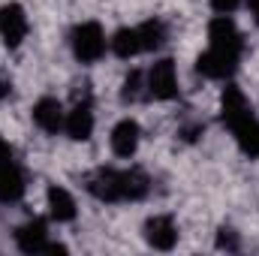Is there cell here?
<instances>
[{"instance_id":"obj_22","label":"cell","mask_w":259,"mask_h":256,"mask_svg":"<svg viewBox=\"0 0 259 256\" xmlns=\"http://www.w3.org/2000/svg\"><path fill=\"white\" fill-rule=\"evenodd\" d=\"M9 97H12V78L0 72V100H9Z\"/></svg>"},{"instance_id":"obj_17","label":"cell","mask_w":259,"mask_h":256,"mask_svg":"<svg viewBox=\"0 0 259 256\" xmlns=\"http://www.w3.org/2000/svg\"><path fill=\"white\" fill-rule=\"evenodd\" d=\"M232 136H235L241 154H247V157H259V118L256 115L247 118V121H241L238 127L232 130Z\"/></svg>"},{"instance_id":"obj_13","label":"cell","mask_w":259,"mask_h":256,"mask_svg":"<svg viewBox=\"0 0 259 256\" xmlns=\"http://www.w3.org/2000/svg\"><path fill=\"white\" fill-rule=\"evenodd\" d=\"M46 208H49V217L55 220V223H72L75 217H78V202H75V196L61 187V184H52L49 190H46Z\"/></svg>"},{"instance_id":"obj_2","label":"cell","mask_w":259,"mask_h":256,"mask_svg":"<svg viewBox=\"0 0 259 256\" xmlns=\"http://www.w3.org/2000/svg\"><path fill=\"white\" fill-rule=\"evenodd\" d=\"M69 52L78 64L91 66V64H100L103 55L109 52V36L103 30V24L97 21H78L72 24L69 30Z\"/></svg>"},{"instance_id":"obj_3","label":"cell","mask_w":259,"mask_h":256,"mask_svg":"<svg viewBox=\"0 0 259 256\" xmlns=\"http://www.w3.org/2000/svg\"><path fill=\"white\" fill-rule=\"evenodd\" d=\"M145 94L148 100H157V103H169L181 94L178 66L172 58H160L145 69Z\"/></svg>"},{"instance_id":"obj_9","label":"cell","mask_w":259,"mask_h":256,"mask_svg":"<svg viewBox=\"0 0 259 256\" xmlns=\"http://www.w3.org/2000/svg\"><path fill=\"white\" fill-rule=\"evenodd\" d=\"M30 118L46 136H58V133H64L66 109L58 97H39L30 109Z\"/></svg>"},{"instance_id":"obj_7","label":"cell","mask_w":259,"mask_h":256,"mask_svg":"<svg viewBox=\"0 0 259 256\" xmlns=\"http://www.w3.org/2000/svg\"><path fill=\"white\" fill-rule=\"evenodd\" d=\"M142 235H145L148 247H154V250H172L178 244V238H181V229H178V223H175L172 214H151L145 220Z\"/></svg>"},{"instance_id":"obj_4","label":"cell","mask_w":259,"mask_h":256,"mask_svg":"<svg viewBox=\"0 0 259 256\" xmlns=\"http://www.w3.org/2000/svg\"><path fill=\"white\" fill-rule=\"evenodd\" d=\"M208 49L241 61V55H244V33L238 30L232 15H214L208 21Z\"/></svg>"},{"instance_id":"obj_14","label":"cell","mask_w":259,"mask_h":256,"mask_svg":"<svg viewBox=\"0 0 259 256\" xmlns=\"http://www.w3.org/2000/svg\"><path fill=\"white\" fill-rule=\"evenodd\" d=\"M24 193H27V175H24L21 163L15 160L12 166H6L0 172V202L3 205H15V202H21Z\"/></svg>"},{"instance_id":"obj_6","label":"cell","mask_w":259,"mask_h":256,"mask_svg":"<svg viewBox=\"0 0 259 256\" xmlns=\"http://www.w3.org/2000/svg\"><path fill=\"white\" fill-rule=\"evenodd\" d=\"M97 118H94V106H91V94L75 97V103L66 109V121H64V133L72 142H88L94 136Z\"/></svg>"},{"instance_id":"obj_1","label":"cell","mask_w":259,"mask_h":256,"mask_svg":"<svg viewBox=\"0 0 259 256\" xmlns=\"http://www.w3.org/2000/svg\"><path fill=\"white\" fill-rule=\"evenodd\" d=\"M84 190L91 193L97 202L106 205H118V202H142L151 193V178L130 166V169H118V166H100L84 178Z\"/></svg>"},{"instance_id":"obj_18","label":"cell","mask_w":259,"mask_h":256,"mask_svg":"<svg viewBox=\"0 0 259 256\" xmlns=\"http://www.w3.org/2000/svg\"><path fill=\"white\" fill-rule=\"evenodd\" d=\"M121 100L124 103H139V100H148L145 94V72L142 69H130L121 81Z\"/></svg>"},{"instance_id":"obj_23","label":"cell","mask_w":259,"mask_h":256,"mask_svg":"<svg viewBox=\"0 0 259 256\" xmlns=\"http://www.w3.org/2000/svg\"><path fill=\"white\" fill-rule=\"evenodd\" d=\"M244 6H247V12H250V21L259 27V0H244Z\"/></svg>"},{"instance_id":"obj_15","label":"cell","mask_w":259,"mask_h":256,"mask_svg":"<svg viewBox=\"0 0 259 256\" xmlns=\"http://www.w3.org/2000/svg\"><path fill=\"white\" fill-rule=\"evenodd\" d=\"M139 30V42H142V55L160 52L169 42V24L163 18H145L142 24H136Z\"/></svg>"},{"instance_id":"obj_20","label":"cell","mask_w":259,"mask_h":256,"mask_svg":"<svg viewBox=\"0 0 259 256\" xmlns=\"http://www.w3.org/2000/svg\"><path fill=\"white\" fill-rule=\"evenodd\" d=\"M208 3H211V9H214L217 15H232L244 0H208Z\"/></svg>"},{"instance_id":"obj_8","label":"cell","mask_w":259,"mask_h":256,"mask_svg":"<svg viewBox=\"0 0 259 256\" xmlns=\"http://www.w3.org/2000/svg\"><path fill=\"white\" fill-rule=\"evenodd\" d=\"M139 145H142V127H139L136 118H121L112 127V133H109V148L121 160H133L136 151H139Z\"/></svg>"},{"instance_id":"obj_16","label":"cell","mask_w":259,"mask_h":256,"mask_svg":"<svg viewBox=\"0 0 259 256\" xmlns=\"http://www.w3.org/2000/svg\"><path fill=\"white\" fill-rule=\"evenodd\" d=\"M109 52L121 61H133L142 55V42H139V30L136 24L133 27H118L112 36H109Z\"/></svg>"},{"instance_id":"obj_11","label":"cell","mask_w":259,"mask_h":256,"mask_svg":"<svg viewBox=\"0 0 259 256\" xmlns=\"http://www.w3.org/2000/svg\"><path fill=\"white\" fill-rule=\"evenodd\" d=\"M238 64H241V61H235V58H229V55H220V52H214V49H205V52L196 58V72L205 75V78H211V81H229V78L235 75Z\"/></svg>"},{"instance_id":"obj_21","label":"cell","mask_w":259,"mask_h":256,"mask_svg":"<svg viewBox=\"0 0 259 256\" xmlns=\"http://www.w3.org/2000/svg\"><path fill=\"white\" fill-rule=\"evenodd\" d=\"M15 163V151H12V145L9 142H3L0 139V172L6 169V166H12Z\"/></svg>"},{"instance_id":"obj_19","label":"cell","mask_w":259,"mask_h":256,"mask_svg":"<svg viewBox=\"0 0 259 256\" xmlns=\"http://www.w3.org/2000/svg\"><path fill=\"white\" fill-rule=\"evenodd\" d=\"M217 247H220V250H238V235L223 226V229L217 232Z\"/></svg>"},{"instance_id":"obj_5","label":"cell","mask_w":259,"mask_h":256,"mask_svg":"<svg viewBox=\"0 0 259 256\" xmlns=\"http://www.w3.org/2000/svg\"><path fill=\"white\" fill-rule=\"evenodd\" d=\"M27 33H30L27 9H24L18 0L3 3V6H0V42H3L9 52H15V49H21V46H24Z\"/></svg>"},{"instance_id":"obj_12","label":"cell","mask_w":259,"mask_h":256,"mask_svg":"<svg viewBox=\"0 0 259 256\" xmlns=\"http://www.w3.org/2000/svg\"><path fill=\"white\" fill-rule=\"evenodd\" d=\"M49 244H52V238H49L46 220H36L33 217V220L21 223L15 229V247L21 253H49Z\"/></svg>"},{"instance_id":"obj_10","label":"cell","mask_w":259,"mask_h":256,"mask_svg":"<svg viewBox=\"0 0 259 256\" xmlns=\"http://www.w3.org/2000/svg\"><path fill=\"white\" fill-rule=\"evenodd\" d=\"M220 118L229 130H235L241 121L253 118V106H250V100L244 97L241 88H235V84L223 88V94H220Z\"/></svg>"}]
</instances>
